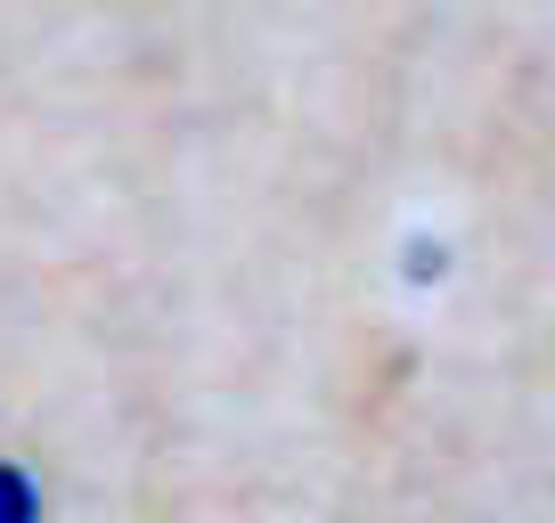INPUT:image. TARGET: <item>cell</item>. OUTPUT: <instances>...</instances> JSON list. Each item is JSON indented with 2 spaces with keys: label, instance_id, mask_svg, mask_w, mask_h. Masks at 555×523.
<instances>
[{
  "label": "cell",
  "instance_id": "6da1fadb",
  "mask_svg": "<svg viewBox=\"0 0 555 523\" xmlns=\"http://www.w3.org/2000/svg\"><path fill=\"white\" fill-rule=\"evenodd\" d=\"M0 523H41V490H34V474L9 467V458H0Z\"/></svg>",
  "mask_w": 555,
  "mask_h": 523
}]
</instances>
